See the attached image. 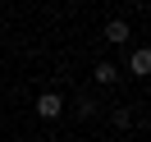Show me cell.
Masks as SVG:
<instances>
[{"label": "cell", "instance_id": "3", "mask_svg": "<svg viewBox=\"0 0 151 142\" xmlns=\"http://www.w3.org/2000/svg\"><path fill=\"white\" fill-rule=\"evenodd\" d=\"M133 32H128V23L124 19H114V23H105V41H110V46H124V41H128Z\"/></svg>", "mask_w": 151, "mask_h": 142}, {"label": "cell", "instance_id": "4", "mask_svg": "<svg viewBox=\"0 0 151 142\" xmlns=\"http://www.w3.org/2000/svg\"><path fill=\"white\" fill-rule=\"evenodd\" d=\"M92 78H96L101 87H105V83H114V78H119V64H110V60H101V64L92 69Z\"/></svg>", "mask_w": 151, "mask_h": 142}, {"label": "cell", "instance_id": "1", "mask_svg": "<svg viewBox=\"0 0 151 142\" xmlns=\"http://www.w3.org/2000/svg\"><path fill=\"white\" fill-rule=\"evenodd\" d=\"M37 115L41 119H60V115H64V96L60 92H41L37 96Z\"/></svg>", "mask_w": 151, "mask_h": 142}, {"label": "cell", "instance_id": "2", "mask_svg": "<svg viewBox=\"0 0 151 142\" xmlns=\"http://www.w3.org/2000/svg\"><path fill=\"white\" fill-rule=\"evenodd\" d=\"M128 74L133 78H147L151 74V50H142V46L133 50V55H128Z\"/></svg>", "mask_w": 151, "mask_h": 142}]
</instances>
